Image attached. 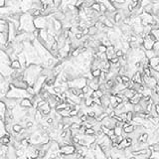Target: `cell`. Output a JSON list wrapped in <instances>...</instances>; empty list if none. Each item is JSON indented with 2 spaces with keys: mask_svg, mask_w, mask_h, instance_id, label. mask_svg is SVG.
Here are the masks:
<instances>
[{
  "mask_svg": "<svg viewBox=\"0 0 159 159\" xmlns=\"http://www.w3.org/2000/svg\"><path fill=\"white\" fill-rule=\"evenodd\" d=\"M20 30L27 33H33L35 30V25H34V18L32 15L29 13H23L20 17Z\"/></svg>",
  "mask_w": 159,
  "mask_h": 159,
  "instance_id": "obj_1",
  "label": "cell"
},
{
  "mask_svg": "<svg viewBox=\"0 0 159 159\" xmlns=\"http://www.w3.org/2000/svg\"><path fill=\"white\" fill-rule=\"evenodd\" d=\"M47 24H48V19L47 16H43L41 15L39 17L34 18V25H35L36 29H46L47 28Z\"/></svg>",
  "mask_w": 159,
  "mask_h": 159,
  "instance_id": "obj_2",
  "label": "cell"
},
{
  "mask_svg": "<svg viewBox=\"0 0 159 159\" xmlns=\"http://www.w3.org/2000/svg\"><path fill=\"white\" fill-rule=\"evenodd\" d=\"M13 69L10 67V64L8 63H2L0 62V74L4 78H9L10 75L12 74Z\"/></svg>",
  "mask_w": 159,
  "mask_h": 159,
  "instance_id": "obj_3",
  "label": "cell"
},
{
  "mask_svg": "<svg viewBox=\"0 0 159 159\" xmlns=\"http://www.w3.org/2000/svg\"><path fill=\"white\" fill-rule=\"evenodd\" d=\"M10 84L12 85L14 88H17V89H21V90H26L29 87L28 83L25 81V80H12L10 82Z\"/></svg>",
  "mask_w": 159,
  "mask_h": 159,
  "instance_id": "obj_4",
  "label": "cell"
},
{
  "mask_svg": "<svg viewBox=\"0 0 159 159\" xmlns=\"http://www.w3.org/2000/svg\"><path fill=\"white\" fill-rule=\"evenodd\" d=\"M60 152L63 155H71L74 154L76 152V146L74 144H67V145H63L60 148Z\"/></svg>",
  "mask_w": 159,
  "mask_h": 159,
  "instance_id": "obj_5",
  "label": "cell"
},
{
  "mask_svg": "<svg viewBox=\"0 0 159 159\" xmlns=\"http://www.w3.org/2000/svg\"><path fill=\"white\" fill-rule=\"evenodd\" d=\"M115 122H116V120H115V117L108 116V117H105L103 122H101V124H103L104 126L109 128V129H113V128L115 127Z\"/></svg>",
  "mask_w": 159,
  "mask_h": 159,
  "instance_id": "obj_6",
  "label": "cell"
},
{
  "mask_svg": "<svg viewBox=\"0 0 159 159\" xmlns=\"http://www.w3.org/2000/svg\"><path fill=\"white\" fill-rule=\"evenodd\" d=\"M155 42H153L150 38L147 36L146 38H144V41H143V44L142 46L144 47L145 50H153V45Z\"/></svg>",
  "mask_w": 159,
  "mask_h": 159,
  "instance_id": "obj_7",
  "label": "cell"
},
{
  "mask_svg": "<svg viewBox=\"0 0 159 159\" xmlns=\"http://www.w3.org/2000/svg\"><path fill=\"white\" fill-rule=\"evenodd\" d=\"M20 107L22 108H33V104L31 100H30V97H25V98H22L20 101Z\"/></svg>",
  "mask_w": 159,
  "mask_h": 159,
  "instance_id": "obj_8",
  "label": "cell"
},
{
  "mask_svg": "<svg viewBox=\"0 0 159 159\" xmlns=\"http://www.w3.org/2000/svg\"><path fill=\"white\" fill-rule=\"evenodd\" d=\"M101 107H103L104 109L111 104V100H109V96H108V94H104V96L101 97Z\"/></svg>",
  "mask_w": 159,
  "mask_h": 159,
  "instance_id": "obj_9",
  "label": "cell"
},
{
  "mask_svg": "<svg viewBox=\"0 0 159 159\" xmlns=\"http://www.w3.org/2000/svg\"><path fill=\"white\" fill-rule=\"evenodd\" d=\"M115 46H109V47H108V50H107V57H108V61H111V60L112 59V58H115V57H116L115 56Z\"/></svg>",
  "mask_w": 159,
  "mask_h": 159,
  "instance_id": "obj_10",
  "label": "cell"
},
{
  "mask_svg": "<svg viewBox=\"0 0 159 159\" xmlns=\"http://www.w3.org/2000/svg\"><path fill=\"white\" fill-rule=\"evenodd\" d=\"M131 81L133 83H137V84H142V74L139 71L135 72L134 75L132 76Z\"/></svg>",
  "mask_w": 159,
  "mask_h": 159,
  "instance_id": "obj_11",
  "label": "cell"
},
{
  "mask_svg": "<svg viewBox=\"0 0 159 159\" xmlns=\"http://www.w3.org/2000/svg\"><path fill=\"white\" fill-rule=\"evenodd\" d=\"M0 62L10 64V59H9L8 55H7L6 53L4 51H2V50H0Z\"/></svg>",
  "mask_w": 159,
  "mask_h": 159,
  "instance_id": "obj_12",
  "label": "cell"
},
{
  "mask_svg": "<svg viewBox=\"0 0 159 159\" xmlns=\"http://www.w3.org/2000/svg\"><path fill=\"white\" fill-rule=\"evenodd\" d=\"M8 33H0V44H8Z\"/></svg>",
  "mask_w": 159,
  "mask_h": 159,
  "instance_id": "obj_13",
  "label": "cell"
},
{
  "mask_svg": "<svg viewBox=\"0 0 159 159\" xmlns=\"http://www.w3.org/2000/svg\"><path fill=\"white\" fill-rule=\"evenodd\" d=\"M10 67L12 68L13 70H19V69H22L21 64H20V62L18 61V59H17V60H14V61H11V62H10Z\"/></svg>",
  "mask_w": 159,
  "mask_h": 159,
  "instance_id": "obj_14",
  "label": "cell"
},
{
  "mask_svg": "<svg viewBox=\"0 0 159 159\" xmlns=\"http://www.w3.org/2000/svg\"><path fill=\"white\" fill-rule=\"evenodd\" d=\"M143 12L150 14V15H153V4L149 3V4L145 5L144 7H143Z\"/></svg>",
  "mask_w": 159,
  "mask_h": 159,
  "instance_id": "obj_15",
  "label": "cell"
},
{
  "mask_svg": "<svg viewBox=\"0 0 159 159\" xmlns=\"http://www.w3.org/2000/svg\"><path fill=\"white\" fill-rule=\"evenodd\" d=\"M98 31H100V30H98L94 25L90 26V27H89V36L90 37H94L98 33Z\"/></svg>",
  "mask_w": 159,
  "mask_h": 159,
  "instance_id": "obj_16",
  "label": "cell"
},
{
  "mask_svg": "<svg viewBox=\"0 0 159 159\" xmlns=\"http://www.w3.org/2000/svg\"><path fill=\"white\" fill-rule=\"evenodd\" d=\"M6 111H7V107H6L5 103L2 100H0V115L2 117H4Z\"/></svg>",
  "mask_w": 159,
  "mask_h": 159,
  "instance_id": "obj_17",
  "label": "cell"
},
{
  "mask_svg": "<svg viewBox=\"0 0 159 159\" xmlns=\"http://www.w3.org/2000/svg\"><path fill=\"white\" fill-rule=\"evenodd\" d=\"M84 104L87 108H92L93 105H94V98L92 97H86L85 100H84Z\"/></svg>",
  "mask_w": 159,
  "mask_h": 159,
  "instance_id": "obj_18",
  "label": "cell"
},
{
  "mask_svg": "<svg viewBox=\"0 0 159 159\" xmlns=\"http://www.w3.org/2000/svg\"><path fill=\"white\" fill-rule=\"evenodd\" d=\"M104 24L105 27H108V28H109V29H113V28H115V24L113 23V22L111 20V19H108V18H107V19H105V20L104 21Z\"/></svg>",
  "mask_w": 159,
  "mask_h": 159,
  "instance_id": "obj_19",
  "label": "cell"
},
{
  "mask_svg": "<svg viewBox=\"0 0 159 159\" xmlns=\"http://www.w3.org/2000/svg\"><path fill=\"white\" fill-rule=\"evenodd\" d=\"M9 30V26H8V22L7 23H2L0 24V33H8Z\"/></svg>",
  "mask_w": 159,
  "mask_h": 159,
  "instance_id": "obj_20",
  "label": "cell"
},
{
  "mask_svg": "<svg viewBox=\"0 0 159 159\" xmlns=\"http://www.w3.org/2000/svg\"><path fill=\"white\" fill-rule=\"evenodd\" d=\"M135 130V125H133V124H130L129 126H127L126 128H124L123 129V132H125L126 134L129 135L130 133H132Z\"/></svg>",
  "mask_w": 159,
  "mask_h": 159,
  "instance_id": "obj_21",
  "label": "cell"
},
{
  "mask_svg": "<svg viewBox=\"0 0 159 159\" xmlns=\"http://www.w3.org/2000/svg\"><path fill=\"white\" fill-rule=\"evenodd\" d=\"M145 57L147 59H149V60L154 58V57H156V56H155L154 50H145Z\"/></svg>",
  "mask_w": 159,
  "mask_h": 159,
  "instance_id": "obj_22",
  "label": "cell"
},
{
  "mask_svg": "<svg viewBox=\"0 0 159 159\" xmlns=\"http://www.w3.org/2000/svg\"><path fill=\"white\" fill-rule=\"evenodd\" d=\"M104 92L103 90H94V93L92 94V97L94 98V97H101L104 96Z\"/></svg>",
  "mask_w": 159,
  "mask_h": 159,
  "instance_id": "obj_23",
  "label": "cell"
},
{
  "mask_svg": "<svg viewBox=\"0 0 159 159\" xmlns=\"http://www.w3.org/2000/svg\"><path fill=\"white\" fill-rule=\"evenodd\" d=\"M113 130H115V136H120L123 133V128L122 126H115V128H113Z\"/></svg>",
  "mask_w": 159,
  "mask_h": 159,
  "instance_id": "obj_24",
  "label": "cell"
},
{
  "mask_svg": "<svg viewBox=\"0 0 159 159\" xmlns=\"http://www.w3.org/2000/svg\"><path fill=\"white\" fill-rule=\"evenodd\" d=\"M90 73H92V76L94 78H100V76L101 75V69H96L94 71H90Z\"/></svg>",
  "mask_w": 159,
  "mask_h": 159,
  "instance_id": "obj_25",
  "label": "cell"
},
{
  "mask_svg": "<svg viewBox=\"0 0 159 159\" xmlns=\"http://www.w3.org/2000/svg\"><path fill=\"white\" fill-rule=\"evenodd\" d=\"M90 8H92L93 10H94V11H97V12H101V4H100V2L96 1L93 4V6L90 7Z\"/></svg>",
  "mask_w": 159,
  "mask_h": 159,
  "instance_id": "obj_26",
  "label": "cell"
},
{
  "mask_svg": "<svg viewBox=\"0 0 159 159\" xmlns=\"http://www.w3.org/2000/svg\"><path fill=\"white\" fill-rule=\"evenodd\" d=\"M107 50H108V47L104 46V44L98 45V47H97V52L98 53H107Z\"/></svg>",
  "mask_w": 159,
  "mask_h": 159,
  "instance_id": "obj_27",
  "label": "cell"
},
{
  "mask_svg": "<svg viewBox=\"0 0 159 159\" xmlns=\"http://www.w3.org/2000/svg\"><path fill=\"white\" fill-rule=\"evenodd\" d=\"M25 128L26 129H32V128H34V122L33 120H28V122L25 123Z\"/></svg>",
  "mask_w": 159,
  "mask_h": 159,
  "instance_id": "obj_28",
  "label": "cell"
},
{
  "mask_svg": "<svg viewBox=\"0 0 159 159\" xmlns=\"http://www.w3.org/2000/svg\"><path fill=\"white\" fill-rule=\"evenodd\" d=\"M85 134L86 135H94L96 134V131H94V128H86Z\"/></svg>",
  "mask_w": 159,
  "mask_h": 159,
  "instance_id": "obj_29",
  "label": "cell"
},
{
  "mask_svg": "<svg viewBox=\"0 0 159 159\" xmlns=\"http://www.w3.org/2000/svg\"><path fill=\"white\" fill-rule=\"evenodd\" d=\"M124 55V52L122 49H118V50L115 51V56L117 57V58H122V57Z\"/></svg>",
  "mask_w": 159,
  "mask_h": 159,
  "instance_id": "obj_30",
  "label": "cell"
},
{
  "mask_svg": "<svg viewBox=\"0 0 159 159\" xmlns=\"http://www.w3.org/2000/svg\"><path fill=\"white\" fill-rule=\"evenodd\" d=\"M63 3V0H53V4H54L56 7H58V8H60V6L62 5Z\"/></svg>",
  "mask_w": 159,
  "mask_h": 159,
  "instance_id": "obj_31",
  "label": "cell"
},
{
  "mask_svg": "<svg viewBox=\"0 0 159 159\" xmlns=\"http://www.w3.org/2000/svg\"><path fill=\"white\" fill-rule=\"evenodd\" d=\"M151 157H152L153 159H159V150H157V151H152Z\"/></svg>",
  "mask_w": 159,
  "mask_h": 159,
  "instance_id": "obj_32",
  "label": "cell"
},
{
  "mask_svg": "<svg viewBox=\"0 0 159 159\" xmlns=\"http://www.w3.org/2000/svg\"><path fill=\"white\" fill-rule=\"evenodd\" d=\"M83 38H84V35H83V33H82L81 31L76 33V39H77V40H80V41H81V40L83 39Z\"/></svg>",
  "mask_w": 159,
  "mask_h": 159,
  "instance_id": "obj_33",
  "label": "cell"
},
{
  "mask_svg": "<svg viewBox=\"0 0 159 159\" xmlns=\"http://www.w3.org/2000/svg\"><path fill=\"white\" fill-rule=\"evenodd\" d=\"M109 62H111V65H115V64H118L119 63V58H117V57H115V58H112Z\"/></svg>",
  "mask_w": 159,
  "mask_h": 159,
  "instance_id": "obj_34",
  "label": "cell"
},
{
  "mask_svg": "<svg viewBox=\"0 0 159 159\" xmlns=\"http://www.w3.org/2000/svg\"><path fill=\"white\" fill-rule=\"evenodd\" d=\"M82 33L84 36H89V28H85L82 30Z\"/></svg>",
  "mask_w": 159,
  "mask_h": 159,
  "instance_id": "obj_35",
  "label": "cell"
},
{
  "mask_svg": "<svg viewBox=\"0 0 159 159\" xmlns=\"http://www.w3.org/2000/svg\"><path fill=\"white\" fill-rule=\"evenodd\" d=\"M6 6V0H0V8Z\"/></svg>",
  "mask_w": 159,
  "mask_h": 159,
  "instance_id": "obj_36",
  "label": "cell"
},
{
  "mask_svg": "<svg viewBox=\"0 0 159 159\" xmlns=\"http://www.w3.org/2000/svg\"><path fill=\"white\" fill-rule=\"evenodd\" d=\"M155 111L159 116V104H155Z\"/></svg>",
  "mask_w": 159,
  "mask_h": 159,
  "instance_id": "obj_37",
  "label": "cell"
},
{
  "mask_svg": "<svg viewBox=\"0 0 159 159\" xmlns=\"http://www.w3.org/2000/svg\"><path fill=\"white\" fill-rule=\"evenodd\" d=\"M3 79H4V77H3V76H2L1 74H0V82H1Z\"/></svg>",
  "mask_w": 159,
  "mask_h": 159,
  "instance_id": "obj_38",
  "label": "cell"
},
{
  "mask_svg": "<svg viewBox=\"0 0 159 159\" xmlns=\"http://www.w3.org/2000/svg\"><path fill=\"white\" fill-rule=\"evenodd\" d=\"M107 159H115V158H113V157L111 156V155H109V156L107 157Z\"/></svg>",
  "mask_w": 159,
  "mask_h": 159,
  "instance_id": "obj_39",
  "label": "cell"
},
{
  "mask_svg": "<svg viewBox=\"0 0 159 159\" xmlns=\"http://www.w3.org/2000/svg\"><path fill=\"white\" fill-rule=\"evenodd\" d=\"M147 159H153L152 157H149V158H147Z\"/></svg>",
  "mask_w": 159,
  "mask_h": 159,
  "instance_id": "obj_40",
  "label": "cell"
}]
</instances>
